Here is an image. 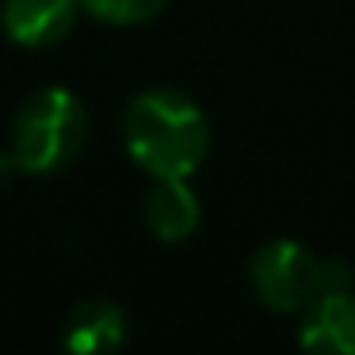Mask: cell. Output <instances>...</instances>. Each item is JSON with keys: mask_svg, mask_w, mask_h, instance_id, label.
<instances>
[{"mask_svg": "<svg viewBox=\"0 0 355 355\" xmlns=\"http://www.w3.org/2000/svg\"><path fill=\"white\" fill-rule=\"evenodd\" d=\"M126 340V313L107 298H88L80 306H73V313L65 317L62 344L77 355H103L123 347Z\"/></svg>", "mask_w": 355, "mask_h": 355, "instance_id": "52a82bcc", "label": "cell"}, {"mask_svg": "<svg viewBox=\"0 0 355 355\" xmlns=\"http://www.w3.org/2000/svg\"><path fill=\"white\" fill-rule=\"evenodd\" d=\"M16 176H19V164H16V157H12V149H8V153H0V187H8Z\"/></svg>", "mask_w": 355, "mask_h": 355, "instance_id": "9c48e42d", "label": "cell"}, {"mask_svg": "<svg viewBox=\"0 0 355 355\" xmlns=\"http://www.w3.org/2000/svg\"><path fill=\"white\" fill-rule=\"evenodd\" d=\"M88 141V111L69 88H39L12 119V157L19 172L50 176L80 157Z\"/></svg>", "mask_w": 355, "mask_h": 355, "instance_id": "7a4b0ae2", "label": "cell"}, {"mask_svg": "<svg viewBox=\"0 0 355 355\" xmlns=\"http://www.w3.org/2000/svg\"><path fill=\"white\" fill-rule=\"evenodd\" d=\"M141 218H146V230L153 233L157 241L180 245V241L195 237V230H199L202 202H199V195H195L191 180L164 176V180H153V187L146 191Z\"/></svg>", "mask_w": 355, "mask_h": 355, "instance_id": "8992f818", "label": "cell"}, {"mask_svg": "<svg viewBox=\"0 0 355 355\" xmlns=\"http://www.w3.org/2000/svg\"><path fill=\"white\" fill-rule=\"evenodd\" d=\"M298 344L317 355H355V286L317 294L302 309Z\"/></svg>", "mask_w": 355, "mask_h": 355, "instance_id": "5b68a950", "label": "cell"}, {"mask_svg": "<svg viewBox=\"0 0 355 355\" xmlns=\"http://www.w3.org/2000/svg\"><path fill=\"white\" fill-rule=\"evenodd\" d=\"M248 286L271 313H302L321 294V256L291 237H275L252 252Z\"/></svg>", "mask_w": 355, "mask_h": 355, "instance_id": "3957f363", "label": "cell"}, {"mask_svg": "<svg viewBox=\"0 0 355 355\" xmlns=\"http://www.w3.org/2000/svg\"><path fill=\"white\" fill-rule=\"evenodd\" d=\"M80 0H4L0 4V27L16 46L46 50L69 39L77 27Z\"/></svg>", "mask_w": 355, "mask_h": 355, "instance_id": "277c9868", "label": "cell"}, {"mask_svg": "<svg viewBox=\"0 0 355 355\" xmlns=\"http://www.w3.org/2000/svg\"><path fill=\"white\" fill-rule=\"evenodd\" d=\"M168 8V0H80V12L107 27H138L157 19Z\"/></svg>", "mask_w": 355, "mask_h": 355, "instance_id": "ba28073f", "label": "cell"}, {"mask_svg": "<svg viewBox=\"0 0 355 355\" xmlns=\"http://www.w3.org/2000/svg\"><path fill=\"white\" fill-rule=\"evenodd\" d=\"M123 141L149 180H191L210 153V123L187 92L146 88L123 115Z\"/></svg>", "mask_w": 355, "mask_h": 355, "instance_id": "6da1fadb", "label": "cell"}]
</instances>
